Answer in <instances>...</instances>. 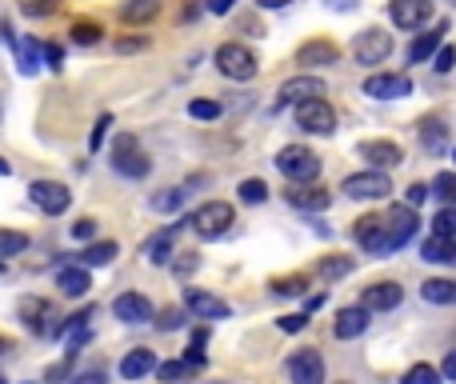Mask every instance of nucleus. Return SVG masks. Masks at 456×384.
Listing matches in <instances>:
<instances>
[{
	"mask_svg": "<svg viewBox=\"0 0 456 384\" xmlns=\"http://www.w3.org/2000/svg\"><path fill=\"white\" fill-rule=\"evenodd\" d=\"M108 128H112V116L104 112V116L92 124V136H88V152H100V140L108 136Z\"/></svg>",
	"mask_w": 456,
	"mask_h": 384,
	"instance_id": "49530a36",
	"label": "nucleus"
},
{
	"mask_svg": "<svg viewBox=\"0 0 456 384\" xmlns=\"http://www.w3.org/2000/svg\"><path fill=\"white\" fill-rule=\"evenodd\" d=\"M108 376H104V368H84V372L72 376V384H104Z\"/></svg>",
	"mask_w": 456,
	"mask_h": 384,
	"instance_id": "864d4df0",
	"label": "nucleus"
},
{
	"mask_svg": "<svg viewBox=\"0 0 456 384\" xmlns=\"http://www.w3.org/2000/svg\"><path fill=\"white\" fill-rule=\"evenodd\" d=\"M312 96H324V80L320 76H292V80H284L280 84V96H276V104H304V100H312Z\"/></svg>",
	"mask_w": 456,
	"mask_h": 384,
	"instance_id": "a211bd4d",
	"label": "nucleus"
},
{
	"mask_svg": "<svg viewBox=\"0 0 456 384\" xmlns=\"http://www.w3.org/2000/svg\"><path fill=\"white\" fill-rule=\"evenodd\" d=\"M440 376L456 384V348H452V352H448V356H444V364H440Z\"/></svg>",
	"mask_w": 456,
	"mask_h": 384,
	"instance_id": "bf43d9fd",
	"label": "nucleus"
},
{
	"mask_svg": "<svg viewBox=\"0 0 456 384\" xmlns=\"http://www.w3.org/2000/svg\"><path fill=\"white\" fill-rule=\"evenodd\" d=\"M204 8L212 16H224V12H232V8H236V0H204Z\"/></svg>",
	"mask_w": 456,
	"mask_h": 384,
	"instance_id": "4d7b16f0",
	"label": "nucleus"
},
{
	"mask_svg": "<svg viewBox=\"0 0 456 384\" xmlns=\"http://www.w3.org/2000/svg\"><path fill=\"white\" fill-rule=\"evenodd\" d=\"M452 160H456V148H452Z\"/></svg>",
	"mask_w": 456,
	"mask_h": 384,
	"instance_id": "69168bd1",
	"label": "nucleus"
},
{
	"mask_svg": "<svg viewBox=\"0 0 456 384\" xmlns=\"http://www.w3.org/2000/svg\"><path fill=\"white\" fill-rule=\"evenodd\" d=\"M56 288H60L64 296H72V300H80V296H88V288H92V276H88L84 264H64V268L56 272Z\"/></svg>",
	"mask_w": 456,
	"mask_h": 384,
	"instance_id": "4be33fe9",
	"label": "nucleus"
},
{
	"mask_svg": "<svg viewBox=\"0 0 456 384\" xmlns=\"http://www.w3.org/2000/svg\"><path fill=\"white\" fill-rule=\"evenodd\" d=\"M180 324H184V308H164V312L156 316V328H160V332H176Z\"/></svg>",
	"mask_w": 456,
	"mask_h": 384,
	"instance_id": "a18cd8bd",
	"label": "nucleus"
},
{
	"mask_svg": "<svg viewBox=\"0 0 456 384\" xmlns=\"http://www.w3.org/2000/svg\"><path fill=\"white\" fill-rule=\"evenodd\" d=\"M144 44H148V40H144V36H124V40H116V48H120V52H140Z\"/></svg>",
	"mask_w": 456,
	"mask_h": 384,
	"instance_id": "13d9d810",
	"label": "nucleus"
},
{
	"mask_svg": "<svg viewBox=\"0 0 456 384\" xmlns=\"http://www.w3.org/2000/svg\"><path fill=\"white\" fill-rule=\"evenodd\" d=\"M292 116H296V124H300L304 132H316V136L336 132V108L324 100V96H312V100L296 104Z\"/></svg>",
	"mask_w": 456,
	"mask_h": 384,
	"instance_id": "423d86ee",
	"label": "nucleus"
},
{
	"mask_svg": "<svg viewBox=\"0 0 456 384\" xmlns=\"http://www.w3.org/2000/svg\"><path fill=\"white\" fill-rule=\"evenodd\" d=\"M180 200H184V192L172 188V192H160V196H152V208H156V212H176V208H180Z\"/></svg>",
	"mask_w": 456,
	"mask_h": 384,
	"instance_id": "37998d69",
	"label": "nucleus"
},
{
	"mask_svg": "<svg viewBox=\"0 0 456 384\" xmlns=\"http://www.w3.org/2000/svg\"><path fill=\"white\" fill-rule=\"evenodd\" d=\"M400 300H404V288H400L396 280H376V284H368L364 292H360V304H364L368 312H392Z\"/></svg>",
	"mask_w": 456,
	"mask_h": 384,
	"instance_id": "4468645a",
	"label": "nucleus"
},
{
	"mask_svg": "<svg viewBox=\"0 0 456 384\" xmlns=\"http://www.w3.org/2000/svg\"><path fill=\"white\" fill-rule=\"evenodd\" d=\"M276 168L288 176V184H312L320 176V156L304 144H288L276 152Z\"/></svg>",
	"mask_w": 456,
	"mask_h": 384,
	"instance_id": "f257e3e1",
	"label": "nucleus"
},
{
	"mask_svg": "<svg viewBox=\"0 0 456 384\" xmlns=\"http://www.w3.org/2000/svg\"><path fill=\"white\" fill-rule=\"evenodd\" d=\"M28 200L44 216H60V212H68L72 192H68V184H60V180H32L28 184Z\"/></svg>",
	"mask_w": 456,
	"mask_h": 384,
	"instance_id": "6e6552de",
	"label": "nucleus"
},
{
	"mask_svg": "<svg viewBox=\"0 0 456 384\" xmlns=\"http://www.w3.org/2000/svg\"><path fill=\"white\" fill-rule=\"evenodd\" d=\"M4 352H12V340H8V336H0V356H4Z\"/></svg>",
	"mask_w": 456,
	"mask_h": 384,
	"instance_id": "680f3d73",
	"label": "nucleus"
},
{
	"mask_svg": "<svg viewBox=\"0 0 456 384\" xmlns=\"http://www.w3.org/2000/svg\"><path fill=\"white\" fill-rule=\"evenodd\" d=\"M288 380L292 384H324V356L316 348H296L288 356Z\"/></svg>",
	"mask_w": 456,
	"mask_h": 384,
	"instance_id": "9b49d317",
	"label": "nucleus"
},
{
	"mask_svg": "<svg viewBox=\"0 0 456 384\" xmlns=\"http://www.w3.org/2000/svg\"><path fill=\"white\" fill-rule=\"evenodd\" d=\"M432 196H440L444 204H456V172H436V180L428 184Z\"/></svg>",
	"mask_w": 456,
	"mask_h": 384,
	"instance_id": "f704fd0d",
	"label": "nucleus"
},
{
	"mask_svg": "<svg viewBox=\"0 0 456 384\" xmlns=\"http://www.w3.org/2000/svg\"><path fill=\"white\" fill-rule=\"evenodd\" d=\"M8 172H12V164H8V160L0 156V176H8Z\"/></svg>",
	"mask_w": 456,
	"mask_h": 384,
	"instance_id": "e2e57ef3",
	"label": "nucleus"
},
{
	"mask_svg": "<svg viewBox=\"0 0 456 384\" xmlns=\"http://www.w3.org/2000/svg\"><path fill=\"white\" fill-rule=\"evenodd\" d=\"M20 12L32 16V20H44V16L56 12V0H20Z\"/></svg>",
	"mask_w": 456,
	"mask_h": 384,
	"instance_id": "a19ab883",
	"label": "nucleus"
},
{
	"mask_svg": "<svg viewBox=\"0 0 456 384\" xmlns=\"http://www.w3.org/2000/svg\"><path fill=\"white\" fill-rule=\"evenodd\" d=\"M112 316H116L120 324H148L156 312H152L148 296H140V292H120L116 300H112Z\"/></svg>",
	"mask_w": 456,
	"mask_h": 384,
	"instance_id": "ddd939ff",
	"label": "nucleus"
},
{
	"mask_svg": "<svg viewBox=\"0 0 456 384\" xmlns=\"http://www.w3.org/2000/svg\"><path fill=\"white\" fill-rule=\"evenodd\" d=\"M416 228H420V220H416V212L408 204L388 208V216H384V256L396 252V248H404L408 240L416 236Z\"/></svg>",
	"mask_w": 456,
	"mask_h": 384,
	"instance_id": "39448f33",
	"label": "nucleus"
},
{
	"mask_svg": "<svg viewBox=\"0 0 456 384\" xmlns=\"http://www.w3.org/2000/svg\"><path fill=\"white\" fill-rule=\"evenodd\" d=\"M188 224L196 228V236L216 240V236H224V232L236 224V208H232L228 200H208V204H200L196 212L188 216Z\"/></svg>",
	"mask_w": 456,
	"mask_h": 384,
	"instance_id": "f03ea898",
	"label": "nucleus"
},
{
	"mask_svg": "<svg viewBox=\"0 0 456 384\" xmlns=\"http://www.w3.org/2000/svg\"><path fill=\"white\" fill-rule=\"evenodd\" d=\"M184 224H188V220H180V224H168L164 232H156V236L148 240V260H152V264H168V260H172V244H176V232H180Z\"/></svg>",
	"mask_w": 456,
	"mask_h": 384,
	"instance_id": "c85d7f7f",
	"label": "nucleus"
},
{
	"mask_svg": "<svg viewBox=\"0 0 456 384\" xmlns=\"http://www.w3.org/2000/svg\"><path fill=\"white\" fill-rule=\"evenodd\" d=\"M388 16L396 28H420L432 16V4L428 0H388Z\"/></svg>",
	"mask_w": 456,
	"mask_h": 384,
	"instance_id": "f3484780",
	"label": "nucleus"
},
{
	"mask_svg": "<svg viewBox=\"0 0 456 384\" xmlns=\"http://www.w3.org/2000/svg\"><path fill=\"white\" fill-rule=\"evenodd\" d=\"M304 288H308V276H280V280H272V292H276V296H304Z\"/></svg>",
	"mask_w": 456,
	"mask_h": 384,
	"instance_id": "ea45409f",
	"label": "nucleus"
},
{
	"mask_svg": "<svg viewBox=\"0 0 456 384\" xmlns=\"http://www.w3.org/2000/svg\"><path fill=\"white\" fill-rule=\"evenodd\" d=\"M444 32H448V20L436 24V28H428V32H420V36L408 44V64H420V60H428V56H436V48L444 44Z\"/></svg>",
	"mask_w": 456,
	"mask_h": 384,
	"instance_id": "b1692460",
	"label": "nucleus"
},
{
	"mask_svg": "<svg viewBox=\"0 0 456 384\" xmlns=\"http://www.w3.org/2000/svg\"><path fill=\"white\" fill-rule=\"evenodd\" d=\"M0 272H4V264H0Z\"/></svg>",
	"mask_w": 456,
	"mask_h": 384,
	"instance_id": "338daca9",
	"label": "nucleus"
},
{
	"mask_svg": "<svg viewBox=\"0 0 456 384\" xmlns=\"http://www.w3.org/2000/svg\"><path fill=\"white\" fill-rule=\"evenodd\" d=\"M40 60H44V44H40L36 36H24L20 44H16V64H20V72L32 76V72L40 68Z\"/></svg>",
	"mask_w": 456,
	"mask_h": 384,
	"instance_id": "c756f323",
	"label": "nucleus"
},
{
	"mask_svg": "<svg viewBox=\"0 0 456 384\" xmlns=\"http://www.w3.org/2000/svg\"><path fill=\"white\" fill-rule=\"evenodd\" d=\"M160 12V0H124L120 4V20L124 24H148Z\"/></svg>",
	"mask_w": 456,
	"mask_h": 384,
	"instance_id": "2f4dec72",
	"label": "nucleus"
},
{
	"mask_svg": "<svg viewBox=\"0 0 456 384\" xmlns=\"http://www.w3.org/2000/svg\"><path fill=\"white\" fill-rule=\"evenodd\" d=\"M0 384H8V380H4V376H0Z\"/></svg>",
	"mask_w": 456,
	"mask_h": 384,
	"instance_id": "0e129e2a",
	"label": "nucleus"
},
{
	"mask_svg": "<svg viewBox=\"0 0 456 384\" xmlns=\"http://www.w3.org/2000/svg\"><path fill=\"white\" fill-rule=\"evenodd\" d=\"M156 372V356H152V348H132L124 352V360H120V376H124L128 384L140 380V376Z\"/></svg>",
	"mask_w": 456,
	"mask_h": 384,
	"instance_id": "393cba45",
	"label": "nucleus"
},
{
	"mask_svg": "<svg viewBox=\"0 0 456 384\" xmlns=\"http://www.w3.org/2000/svg\"><path fill=\"white\" fill-rule=\"evenodd\" d=\"M444 376H440V368H432V364H412L404 372V380L400 384H440Z\"/></svg>",
	"mask_w": 456,
	"mask_h": 384,
	"instance_id": "c9c22d12",
	"label": "nucleus"
},
{
	"mask_svg": "<svg viewBox=\"0 0 456 384\" xmlns=\"http://www.w3.org/2000/svg\"><path fill=\"white\" fill-rule=\"evenodd\" d=\"M416 132H420V144L428 152H444L448 148V128H444V116H436V112H428V116L416 124Z\"/></svg>",
	"mask_w": 456,
	"mask_h": 384,
	"instance_id": "a878e982",
	"label": "nucleus"
},
{
	"mask_svg": "<svg viewBox=\"0 0 456 384\" xmlns=\"http://www.w3.org/2000/svg\"><path fill=\"white\" fill-rule=\"evenodd\" d=\"M184 308H188L196 320H228L232 316L228 300L204 292V288H184Z\"/></svg>",
	"mask_w": 456,
	"mask_h": 384,
	"instance_id": "f8f14e48",
	"label": "nucleus"
},
{
	"mask_svg": "<svg viewBox=\"0 0 456 384\" xmlns=\"http://www.w3.org/2000/svg\"><path fill=\"white\" fill-rule=\"evenodd\" d=\"M352 268V260H320V276L332 280V276H344Z\"/></svg>",
	"mask_w": 456,
	"mask_h": 384,
	"instance_id": "09e8293b",
	"label": "nucleus"
},
{
	"mask_svg": "<svg viewBox=\"0 0 456 384\" xmlns=\"http://www.w3.org/2000/svg\"><path fill=\"white\" fill-rule=\"evenodd\" d=\"M240 200H244V204H264V200H268V184L264 180H256V176H248V180H240Z\"/></svg>",
	"mask_w": 456,
	"mask_h": 384,
	"instance_id": "72a5a7b5",
	"label": "nucleus"
},
{
	"mask_svg": "<svg viewBox=\"0 0 456 384\" xmlns=\"http://www.w3.org/2000/svg\"><path fill=\"white\" fill-rule=\"evenodd\" d=\"M432 232H440V236H456V204H444L436 216H432Z\"/></svg>",
	"mask_w": 456,
	"mask_h": 384,
	"instance_id": "58836bf2",
	"label": "nucleus"
},
{
	"mask_svg": "<svg viewBox=\"0 0 456 384\" xmlns=\"http://www.w3.org/2000/svg\"><path fill=\"white\" fill-rule=\"evenodd\" d=\"M336 56H340V48L332 44V40L316 36V40H304L300 48H296V64H304V68H320V64H336Z\"/></svg>",
	"mask_w": 456,
	"mask_h": 384,
	"instance_id": "aec40b11",
	"label": "nucleus"
},
{
	"mask_svg": "<svg viewBox=\"0 0 456 384\" xmlns=\"http://www.w3.org/2000/svg\"><path fill=\"white\" fill-rule=\"evenodd\" d=\"M100 24H92V20H76V24H72V40H76V44H100Z\"/></svg>",
	"mask_w": 456,
	"mask_h": 384,
	"instance_id": "4c0bfd02",
	"label": "nucleus"
},
{
	"mask_svg": "<svg viewBox=\"0 0 456 384\" xmlns=\"http://www.w3.org/2000/svg\"><path fill=\"white\" fill-rule=\"evenodd\" d=\"M24 248H28V236L16 228H0V264L8 260V256H20Z\"/></svg>",
	"mask_w": 456,
	"mask_h": 384,
	"instance_id": "473e14b6",
	"label": "nucleus"
},
{
	"mask_svg": "<svg viewBox=\"0 0 456 384\" xmlns=\"http://www.w3.org/2000/svg\"><path fill=\"white\" fill-rule=\"evenodd\" d=\"M256 4H260V8H284L288 0H256Z\"/></svg>",
	"mask_w": 456,
	"mask_h": 384,
	"instance_id": "052dcab7",
	"label": "nucleus"
},
{
	"mask_svg": "<svg viewBox=\"0 0 456 384\" xmlns=\"http://www.w3.org/2000/svg\"><path fill=\"white\" fill-rule=\"evenodd\" d=\"M172 268L180 272V276H188V272L196 268V252H180V260H172Z\"/></svg>",
	"mask_w": 456,
	"mask_h": 384,
	"instance_id": "6e6d98bb",
	"label": "nucleus"
},
{
	"mask_svg": "<svg viewBox=\"0 0 456 384\" xmlns=\"http://www.w3.org/2000/svg\"><path fill=\"white\" fill-rule=\"evenodd\" d=\"M284 200L292 208H300V212H324V208L332 204V192L316 188V184H288Z\"/></svg>",
	"mask_w": 456,
	"mask_h": 384,
	"instance_id": "2eb2a0df",
	"label": "nucleus"
},
{
	"mask_svg": "<svg viewBox=\"0 0 456 384\" xmlns=\"http://www.w3.org/2000/svg\"><path fill=\"white\" fill-rule=\"evenodd\" d=\"M364 96H372V100H404V96H412V80L404 72H372L364 80Z\"/></svg>",
	"mask_w": 456,
	"mask_h": 384,
	"instance_id": "9d476101",
	"label": "nucleus"
},
{
	"mask_svg": "<svg viewBox=\"0 0 456 384\" xmlns=\"http://www.w3.org/2000/svg\"><path fill=\"white\" fill-rule=\"evenodd\" d=\"M276 324H280V332H300V328L308 324V316H304V312H292V316H280Z\"/></svg>",
	"mask_w": 456,
	"mask_h": 384,
	"instance_id": "603ef678",
	"label": "nucleus"
},
{
	"mask_svg": "<svg viewBox=\"0 0 456 384\" xmlns=\"http://www.w3.org/2000/svg\"><path fill=\"white\" fill-rule=\"evenodd\" d=\"M340 192L352 200H384L392 192V180H388V172H380V168H368V172L344 176Z\"/></svg>",
	"mask_w": 456,
	"mask_h": 384,
	"instance_id": "0eeeda50",
	"label": "nucleus"
},
{
	"mask_svg": "<svg viewBox=\"0 0 456 384\" xmlns=\"http://www.w3.org/2000/svg\"><path fill=\"white\" fill-rule=\"evenodd\" d=\"M352 56H356V64H384L392 56V32L384 28H364L356 40H352Z\"/></svg>",
	"mask_w": 456,
	"mask_h": 384,
	"instance_id": "1a4fd4ad",
	"label": "nucleus"
},
{
	"mask_svg": "<svg viewBox=\"0 0 456 384\" xmlns=\"http://www.w3.org/2000/svg\"><path fill=\"white\" fill-rule=\"evenodd\" d=\"M420 260H428V264H452L456 260V236H440V232H432V236L420 244Z\"/></svg>",
	"mask_w": 456,
	"mask_h": 384,
	"instance_id": "bb28decb",
	"label": "nucleus"
},
{
	"mask_svg": "<svg viewBox=\"0 0 456 384\" xmlns=\"http://www.w3.org/2000/svg\"><path fill=\"white\" fill-rule=\"evenodd\" d=\"M120 252L116 240H96V244H88L84 252H76V264H84V268H104V264H112Z\"/></svg>",
	"mask_w": 456,
	"mask_h": 384,
	"instance_id": "cd10ccee",
	"label": "nucleus"
},
{
	"mask_svg": "<svg viewBox=\"0 0 456 384\" xmlns=\"http://www.w3.org/2000/svg\"><path fill=\"white\" fill-rule=\"evenodd\" d=\"M72 236H76V240H92L96 236V220H92V216H80V220L72 224Z\"/></svg>",
	"mask_w": 456,
	"mask_h": 384,
	"instance_id": "8fccbe9b",
	"label": "nucleus"
},
{
	"mask_svg": "<svg viewBox=\"0 0 456 384\" xmlns=\"http://www.w3.org/2000/svg\"><path fill=\"white\" fill-rule=\"evenodd\" d=\"M420 296H424L428 304H456V280H448V276L424 280V284H420Z\"/></svg>",
	"mask_w": 456,
	"mask_h": 384,
	"instance_id": "7c9ffc66",
	"label": "nucleus"
},
{
	"mask_svg": "<svg viewBox=\"0 0 456 384\" xmlns=\"http://www.w3.org/2000/svg\"><path fill=\"white\" fill-rule=\"evenodd\" d=\"M72 360H76V352H68V356H64L60 364H52V368H48V376H44V380H48V384L64 380V376H68V368H72Z\"/></svg>",
	"mask_w": 456,
	"mask_h": 384,
	"instance_id": "3c124183",
	"label": "nucleus"
},
{
	"mask_svg": "<svg viewBox=\"0 0 456 384\" xmlns=\"http://www.w3.org/2000/svg\"><path fill=\"white\" fill-rule=\"evenodd\" d=\"M436 72H452L456 68V44H440L436 48V64H432Z\"/></svg>",
	"mask_w": 456,
	"mask_h": 384,
	"instance_id": "de8ad7c7",
	"label": "nucleus"
},
{
	"mask_svg": "<svg viewBox=\"0 0 456 384\" xmlns=\"http://www.w3.org/2000/svg\"><path fill=\"white\" fill-rule=\"evenodd\" d=\"M156 376H160V384H176L184 376H192V368L184 360H164V364H156Z\"/></svg>",
	"mask_w": 456,
	"mask_h": 384,
	"instance_id": "e433bc0d",
	"label": "nucleus"
},
{
	"mask_svg": "<svg viewBox=\"0 0 456 384\" xmlns=\"http://www.w3.org/2000/svg\"><path fill=\"white\" fill-rule=\"evenodd\" d=\"M112 168L120 176H128V180H144L152 172V160L140 152V140L132 132L116 136V144H112Z\"/></svg>",
	"mask_w": 456,
	"mask_h": 384,
	"instance_id": "7ed1b4c3",
	"label": "nucleus"
},
{
	"mask_svg": "<svg viewBox=\"0 0 456 384\" xmlns=\"http://www.w3.org/2000/svg\"><path fill=\"white\" fill-rule=\"evenodd\" d=\"M44 64L60 72V68H64V48H60V44H44Z\"/></svg>",
	"mask_w": 456,
	"mask_h": 384,
	"instance_id": "5fc2aeb1",
	"label": "nucleus"
},
{
	"mask_svg": "<svg viewBox=\"0 0 456 384\" xmlns=\"http://www.w3.org/2000/svg\"><path fill=\"white\" fill-rule=\"evenodd\" d=\"M368 316H372V312H368L364 304H348V308H340L336 312V324H332L336 340H356V336H364Z\"/></svg>",
	"mask_w": 456,
	"mask_h": 384,
	"instance_id": "6ab92c4d",
	"label": "nucleus"
},
{
	"mask_svg": "<svg viewBox=\"0 0 456 384\" xmlns=\"http://www.w3.org/2000/svg\"><path fill=\"white\" fill-rule=\"evenodd\" d=\"M356 244L372 256H384V216H360L356 228H352Z\"/></svg>",
	"mask_w": 456,
	"mask_h": 384,
	"instance_id": "412c9836",
	"label": "nucleus"
},
{
	"mask_svg": "<svg viewBox=\"0 0 456 384\" xmlns=\"http://www.w3.org/2000/svg\"><path fill=\"white\" fill-rule=\"evenodd\" d=\"M428 196H432L428 184H424V180H412V184H408V192H404V204H408V208H420Z\"/></svg>",
	"mask_w": 456,
	"mask_h": 384,
	"instance_id": "c03bdc74",
	"label": "nucleus"
},
{
	"mask_svg": "<svg viewBox=\"0 0 456 384\" xmlns=\"http://www.w3.org/2000/svg\"><path fill=\"white\" fill-rule=\"evenodd\" d=\"M212 60H216V68H220L224 76H228V80H240V84H244V80H252L256 68H260V64H256V56H252V48L236 44V40H228V44L216 48Z\"/></svg>",
	"mask_w": 456,
	"mask_h": 384,
	"instance_id": "20e7f679",
	"label": "nucleus"
},
{
	"mask_svg": "<svg viewBox=\"0 0 456 384\" xmlns=\"http://www.w3.org/2000/svg\"><path fill=\"white\" fill-rule=\"evenodd\" d=\"M188 116L192 120H216V116H220V104H216V100H192L188 104Z\"/></svg>",
	"mask_w": 456,
	"mask_h": 384,
	"instance_id": "79ce46f5",
	"label": "nucleus"
},
{
	"mask_svg": "<svg viewBox=\"0 0 456 384\" xmlns=\"http://www.w3.org/2000/svg\"><path fill=\"white\" fill-rule=\"evenodd\" d=\"M20 320H24V328L48 336L52 332V324H48V320H52V304L40 300V296H28V300H20Z\"/></svg>",
	"mask_w": 456,
	"mask_h": 384,
	"instance_id": "5701e85b",
	"label": "nucleus"
},
{
	"mask_svg": "<svg viewBox=\"0 0 456 384\" xmlns=\"http://www.w3.org/2000/svg\"><path fill=\"white\" fill-rule=\"evenodd\" d=\"M356 152H360V160H368L372 168H396L400 160H404V148H400L396 140H364V144H356Z\"/></svg>",
	"mask_w": 456,
	"mask_h": 384,
	"instance_id": "dca6fc26",
	"label": "nucleus"
}]
</instances>
